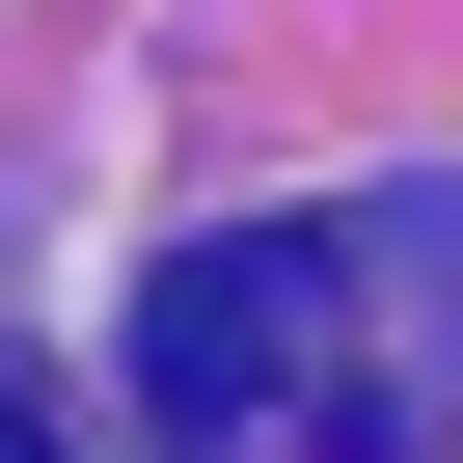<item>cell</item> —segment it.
<instances>
[{
    "label": "cell",
    "instance_id": "6da1fadb",
    "mask_svg": "<svg viewBox=\"0 0 463 463\" xmlns=\"http://www.w3.org/2000/svg\"><path fill=\"white\" fill-rule=\"evenodd\" d=\"M354 218H218L137 273V409L164 463H409V382L354 354Z\"/></svg>",
    "mask_w": 463,
    "mask_h": 463
},
{
    "label": "cell",
    "instance_id": "7a4b0ae2",
    "mask_svg": "<svg viewBox=\"0 0 463 463\" xmlns=\"http://www.w3.org/2000/svg\"><path fill=\"white\" fill-rule=\"evenodd\" d=\"M0 463H82V436H55V409H28V382H0Z\"/></svg>",
    "mask_w": 463,
    "mask_h": 463
}]
</instances>
